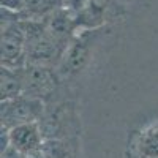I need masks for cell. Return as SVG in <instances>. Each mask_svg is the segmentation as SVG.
Here are the masks:
<instances>
[{
    "mask_svg": "<svg viewBox=\"0 0 158 158\" xmlns=\"http://www.w3.org/2000/svg\"><path fill=\"white\" fill-rule=\"evenodd\" d=\"M43 150L48 158H68V149L60 139H44Z\"/></svg>",
    "mask_w": 158,
    "mask_h": 158,
    "instance_id": "30bf717a",
    "label": "cell"
},
{
    "mask_svg": "<svg viewBox=\"0 0 158 158\" xmlns=\"http://www.w3.org/2000/svg\"><path fill=\"white\" fill-rule=\"evenodd\" d=\"M135 150L139 158H158V125L146 128L138 136Z\"/></svg>",
    "mask_w": 158,
    "mask_h": 158,
    "instance_id": "ba28073f",
    "label": "cell"
},
{
    "mask_svg": "<svg viewBox=\"0 0 158 158\" xmlns=\"http://www.w3.org/2000/svg\"><path fill=\"white\" fill-rule=\"evenodd\" d=\"M43 24L46 32L63 44H70L73 36L79 32L76 15L62 5L43 16Z\"/></svg>",
    "mask_w": 158,
    "mask_h": 158,
    "instance_id": "5b68a950",
    "label": "cell"
},
{
    "mask_svg": "<svg viewBox=\"0 0 158 158\" xmlns=\"http://www.w3.org/2000/svg\"><path fill=\"white\" fill-rule=\"evenodd\" d=\"M24 92V67L8 68L2 67L0 71V94L2 100H11L22 95Z\"/></svg>",
    "mask_w": 158,
    "mask_h": 158,
    "instance_id": "52a82bcc",
    "label": "cell"
},
{
    "mask_svg": "<svg viewBox=\"0 0 158 158\" xmlns=\"http://www.w3.org/2000/svg\"><path fill=\"white\" fill-rule=\"evenodd\" d=\"M94 32L97 30H81L73 36L70 44L65 49V54L59 65L63 74L79 73L87 65L90 59V44Z\"/></svg>",
    "mask_w": 158,
    "mask_h": 158,
    "instance_id": "277c9868",
    "label": "cell"
},
{
    "mask_svg": "<svg viewBox=\"0 0 158 158\" xmlns=\"http://www.w3.org/2000/svg\"><path fill=\"white\" fill-rule=\"evenodd\" d=\"M57 87V76L54 67L27 63L24 67V95L46 100Z\"/></svg>",
    "mask_w": 158,
    "mask_h": 158,
    "instance_id": "3957f363",
    "label": "cell"
},
{
    "mask_svg": "<svg viewBox=\"0 0 158 158\" xmlns=\"http://www.w3.org/2000/svg\"><path fill=\"white\" fill-rule=\"evenodd\" d=\"M2 158H24V153L19 152L16 147H6L5 150H2Z\"/></svg>",
    "mask_w": 158,
    "mask_h": 158,
    "instance_id": "7c38bea8",
    "label": "cell"
},
{
    "mask_svg": "<svg viewBox=\"0 0 158 158\" xmlns=\"http://www.w3.org/2000/svg\"><path fill=\"white\" fill-rule=\"evenodd\" d=\"M24 18L2 21V67L22 68L27 65L25 59L27 36L22 22Z\"/></svg>",
    "mask_w": 158,
    "mask_h": 158,
    "instance_id": "6da1fadb",
    "label": "cell"
},
{
    "mask_svg": "<svg viewBox=\"0 0 158 158\" xmlns=\"http://www.w3.org/2000/svg\"><path fill=\"white\" fill-rule=\"evenodd\" d=\"M24 158H48L43 147L38 149V150H33V152H29V153H24Z\"/></svg>",
    "mask_w": 158,
    "mask_h": 158,
    "instance_id": "4fadbf2b",
    "label": "cell"
},
{
    "mask_svg": "<svg viewBox=\"0 0 158 158\" xmlns=\"http://www.w3.org/2000/svg\"><path fill=\"white\" fill-rule=\"evenodd\" d=\"M62 5V0H24L22 13L27 18H38L41 19L49 11Z\"/></svg>",
    "mask_w": 158,
    "mask_h": 158,
    "instance_id": "9c48e42d",
    "label": "cell"
},
{
    "mask_svg": "<svg viewBox=\"0 0 158 158\" xmlns=\"http://www.w3.org/2000/svg\"><path fill=\"white\" fill-rule=\"evenodd\" d=\"M62 6L68 8L74 15H77L89 6V0H62Z\"/></svg>",
    "mask_w": 158,
    "mask_h": 158,
    "instance_id": "8fae6325",
    "label": "cell"
},
{
    "mask_svg": "<svg viewBox=\"0 0 158 158\" xmlns=\"http://www.w3.org/2000/svg\"><path fill=\"white\" fill-rule=\"evenodd\" d=\"M44 114V101L29 95H19L11 100H2L0 118L2 125L6 128L21 123L38 122Z\"/></svg>",
    "mask_w": 158,
    "mask_h": 158,
    "instance_id": "7a4b0ae2",
    "label": "cell"
},
{
    "mask_svg": "<svg viewBox=\"0 0 158 158\" xmlns=\"http://www.w3.org/2000/svg\"><path fill=\"white\" fill-rule=\"evenodd\" d=\"M44 135L40 122L21 123L10 128V144L22 153H29L43 147Z\"/></svg>",
    "mask_w": 158,
    "mask_h": 158,
    "instance_id": "8992f818",
    "label": "cell"
}]
</instances>
